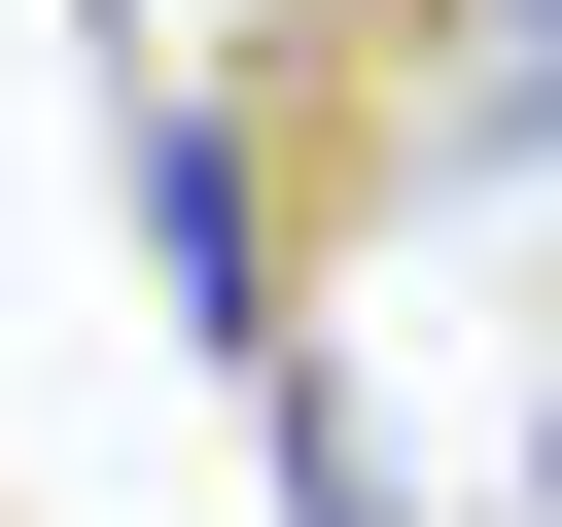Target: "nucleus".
Returning <instances> with one entry per match:
<instances>
[{"instance_id":"1","label":"nucleus","mask_w":562,"mask_h":527,"mask_svg":"<svg viewBox=\"0 0 562 527\" xmlns=\"http://www.w3.org/2000/svg\"><path fill=\"white\" fill-rule=\"evenodd\" d=\"M351 70V211H527L562 176V0H316Z\"/></svg>"},{"instance_id":"2","label":"nucleus","mask_w":562,"mask_h":527,"mask_svg":"<svg viewBox=\"0 0 562 527\" xmlns=\"http://www.w3.org/2000/svg\"><path fill=\"white\" fill-rule=\"evenodd\" d=\"M246 422H281V527H422V492H386V457H351V422H316V351H281V386H246Z\"/></svg>"}]
</instances>
